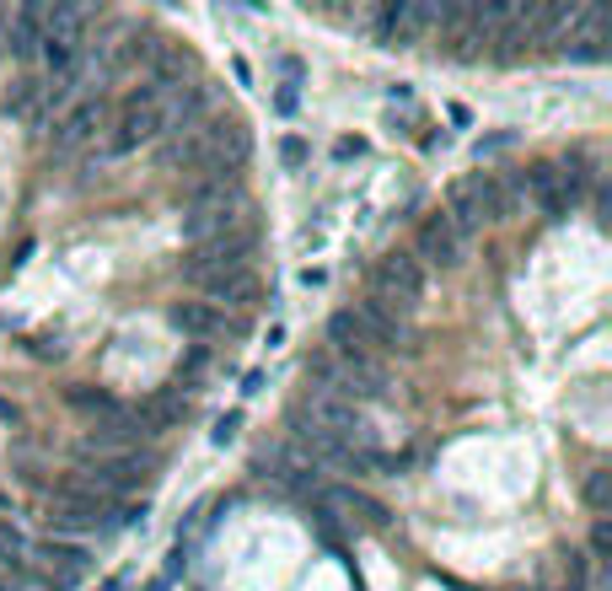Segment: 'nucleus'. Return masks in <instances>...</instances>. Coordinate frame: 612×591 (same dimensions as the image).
Returning a JSON list of instances; mask_svg holds the SVG:
<instances>
[{"label": "nucleus", "instance_id": "1", "mask_svg": "<svg viewBox=\"0 0 612 591\" xmlns=\"http://www.w3.org/2000/svg\"><path fill=\"white\" fill-rule=\"evenodd\" d=\"M247 248H252L247 232H237V237H215V243H199V248L184 259V274L193 280V285H204L210 296H221V302H243L247 291H252Z\"/></svg>", "mask_w": 612, "mask_h": 591}, {"label": "nucleus", "instance_id": "2", "mask_svg": "<svg viewBox=\"0 0 612 591\" xmlns=\"http://www.w3.org/2000/svg\"><path fill=\"white\" fill-rule=\"evenodd\" d=\"M162 130H167V97H162L156 86H140V92L129 97V108H123L119 134L103 145V156H123V151H134V145L156 140Z\"/></svg>", "mask_w": 612, "mask_h": 591}, {"label": "nucleus", "instance_id": "3", "mask_svg": "<svg viewBox=\"0 0 612 591\" xmlns=\"http://www.w3.org/2000/svg\"><path fill=\"white\" fill-rule=\"evenodd\" d=\"M429 27H446V0H440V5H429V0H387V5L376 11V38L392 44V49L414 44Z\"/></svg>", "mask_w": 612, "mask_h": 591}, {"label": "nucleus", "instance_id": "4", "mask_svg": "<svg viewBox=\"0 0 612 591\" xmlns=\"http://www.w3.org/2000/svg\"><path fill=\"white\" fill-rule=\"evenodd\" d=\"M505 204H510V194L494 184V178H468L462 189H457V199H451V226L457 232H473V226H484V221H499L505 215Z\"/></svg>", "mask_w": 612, "mask_h": 591}, {"label": "nucleus", "instance_id": "5", "mask_svg": "<svg viewBox=\"0 0 612 591\" xmlns=\"http://www.w3.org/2000/svg\"><path fill=\"white\" fill-rule=\"evenodd\" d=\"M184 232L193 237V248H199V243H215V237H237V232H243V194L193 204L184 215Z\"/></svg>", "mask_w": 612, "mask_h": 591}, {"label": "nucleus", "instance_id": "6", "mask_svg": "<svg viewBox=\"0 0 612 591\" xmlns=\"http://www.w3.org/2000/svg\"><path fill=\"white\" fill-rule=\"evenodd\" d=\"M376 285H381V302L392 312H409L420 302V291H425V274H420V263L409 259V253H392V259H381V269H376Z\"/></svg>", "mask_w": 612, "mask_h": 591}, {"label": "nucleus", "instance_id": "7", "mask_svg": "<svg viewBox=\"0 0 612 591\" xmlns=\"http://www.w3.org/2000/svg\"><path fill=\"white\" fill-rule=\"evenodd\" d=\"M355 323L366 333V344H381V350H409V323H403V312H392L381 296H370L355 307Z\"/></svg>", "mask_w": 612, "mask_h": 591}, {"label": "nucleus", "instance_id": "8", "mask_svg": "<svg viewBox=\"0 0 612 591\" xmlns=\"http://www.w3.org/2000/svg\"><path fill=\"white\" fill-rule=\"evenodd\" d=\"M420 259L440 263V269H451V263L462 259V232L446 215H429L425 226H420Z\"/></svg>", "mask_w": 612, "mask_h": 591}, {"label": "nucleus", "instance_id": "9", "mask_svg": "<svg viewBox=\"0 0 612 591\" xmlns=\"http://www.w3.org/2000/svg\"><path fill=\"white\" fill-rule=\"evenodd\" d=\"M44 44V5H22V11H11V22H5V38H0V49H11L16 60H27L33 49Z\"/></svg>", "mask_w": 612, "mask_h": 591}, {"label": "nucleus", "instance_id": "10", "mask_svg": "<svg viewBox=\"0 0 612 591\" xmlns=\"http://www.w3.org/2000/svg\"><path fill=\"white\" fill-rule=\"evenodd\" d=\"M38 559L49 565L55 587H70L86 570V548H75V543H38Z\"/></svg>", "mask_w": 612, "mask_h": 591}, {"label": "nucleus", "instance_id": "11", "mask_svg": "<svg viewBox=\"0 0 612 591\" xmlns=\"http://www.w3.org/2000/svg\"><path fill=\"white\" fill-rule=\"evenodd\" d=\"M97 130H103V103L92 97V103H81V108H75V114L60 125V145H64V151H75V145L97 140Z\"/></svg>", "mask_w": 612, "mask_h": 591}, {"label": "nucleus", "instance_id": "12", "mask_svg": "<svg viewBox=\"0 0 612 591\" xmlns=\"http://www.w3.org/2000/svg\"><path fill=\"white\" fill-rule=\"evenodd\" d=\"M173 329H184V333H221V329H226V312L184 302V307H173Z\"/></svg>", "mask_w": 612, "mask_h": 591}, {"label": "nucleus", "instance_id": "13", "mask_svg": "<svg viewBox=\"0 0 612 591\" xmlns=\"http://www.w3.org/2000/svg\"><path fill=\"white\" fill-rule=\"evenodd\" d=\"M22 554H27V537H22L16 527L0 522V565H5V570H16V565H22Z\"/></svg>", "mask_w": 612, "mask_h": 591}, {"label": "nucleus", "instance_id": "14", "mask_svg": "<svg viewBox=\"0 0 612 591\" xmlns=\"http://www.w3.org/2000/svg\"><path fill=\"white\" fill-rule=\"evenodd\" d=\"M237 425H243V414H226V419L215 425V447H226V441L237 436Z\"/></svg>", "mask_w": 612, "mask_h": 591}, {"label": "nucleus", "instance_id": "15", "mask_svg": "<svg viewBox=\"0 0 612 591\" xmlns=\"http://www.w3.org/2000/svg\"><path fill=\"white\" fill-rule=\"evenodd\" d=\"M280 156H285L291 167H302V162H306V145H302V140H296V134H291V140L280 145Z\"/></svg>", "mask_w": 612, "mask_h": 591}, {"label": "nucleus", "instance_id": "16", "mask_svg": "<svg viewBox=\"0 0 612 591\" xmlns=\"http://www.w3.org/2000/svg\"><path fill=\"white\" fill-rule=\"evenodd\" d=\"M602 489H608V478H602V473H597V478H591V484H586V495H591V506H602Z\"/></svg>", "mask_w": 612, "mask_h": 591}]
</instances>
